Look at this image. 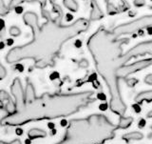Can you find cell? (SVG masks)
<instances>
[{
    "label": "cell",
    "mask_w": 152,
    "mask_h": 144,
    "mask_svg": "<svg viewBox=\"0 0 152 144\" xmlns=\"http://www.w3.org/2000/svg\"><path fill=\"white\" fill-rule=\"evenodd\" d=\"M151 101H152V90L141 92L135 97V102L138 105L144 102H151Z\"/></svg>",
    "instance_id": "9c48e42d"
},
{
    "label": "cell",
    "mask_w": 152,
    "mask_h": 144,
    "mask_svg": "<svg viewBox=\"0 0 152 144\" xmlns=\"http://www.w3.org/2000/svg\"><path fill=\"white\" fill-rule=\"evenodd\" d=\"M151 129H152V125H151Z\"/></svg>",
    "instance_id": "4316f807"
},
{
    "label": "cell",
    "mask_w": 152,
    "mask_h": 144,
    "mask_svg": "<svg viewBox=\"0 0 152 144\" xmlns=\"http://www.w3.org/2000/svg\"><path fill=\"white\" fill-rule=\"evenodd\" d=\"M11 92L14 98L16 110L20 109L25 103V90L23 89L22 83L19 78H15L11 86Z\"/></svg>",
    "instance_id": "ba28073f"
},
{
    "label": "cell",
    "mask_w": 152,
    "mask_h": 144,
    "mask_svg": "<svg viewBox=\"0 0 152 144\" xmlns=\"http://www.w3.org/2000/svg\"><path fill=\"white\" fill-rule=\"evenodd\" d=\"M9 32H10V35H11L12 36H15V37H16V36H18V35H20L21 31L19 30V28H17V27H15V26H12V27L10 28Z\"/></svg>",
    "instance_id": "e0dca14e"
},
{
    "label": "cell",
    "mask_w": 152,
    "mask_h": 144,
    "mask_svg": "<svg viewBox=\"0 0 152 144\" xmlns=\"http://www.w3.org/2000/svg\"><path fill=\"white\" fill-rule=\"evenodd\" d=\"M63 4L66 9H69L71 12L78 11L79 5L76 2V0H63Z\"/></svg>",
    "instance_id": "9a60e30c"
},
{
    "label": "cell",
    "mask_w": 152,
    "mask_h": 144,
    "mask_svg": "<svg viewBox=\"0 0 152 144\" xmlns=\"http://www.w3.org/2000/svg\"><path fill=\"white\" fill-rule=\"evenodd\" d=\"M138 80L136 78H131V79H126V84L129 87H134V86L137 84Z\"/></svg>",
    "instance_id": "ffe728a7"
},
{
    "label": "cell",
    "mask_w": 152,
    "mask_h": 144,
    "mask_svg": "<svg viewBox=\"0 0 152 144\" xmlns=\"http://www.w3.org/2000/svg\"><path fill=\"white\" fill-rule=\"evenodd\" d=\"M6 75H7V70L1 64V62H0V80L4 79L5 78H6Z\"/></svg>",
    "instance_id": "ac0fdd59"
},
{
    "label": "cell",
    "mask_w": 152,
    "mask_h": 144,
    "mask_svg": "<svg viewBox=\"0 0 152 144\" xmlns=\"http://www.w3.org/2000/svg\"><path fill=\"white\" fill-rule=\"evenodd\" d=\"M133 3L136 7H142L145 5V0H133Z\"/></svg>",
    "instance_id": "7402d4cb"
},
{
    "label": "cell",
    "mask_w": 152,
    "mask_h": 144,
    "mask_svg": "<svg viewBox=\"0 0 152 144\" xmlns=\"http://www.w3.org/2000/svg\"><path fill=\"white\" fill-rule=\"evenodd\" d=\"M138 125H139V124H138ZM145 126V120L144 119H142L141 120V123H140V125H139V127H144Z\"/></svg>",
    "instance_id": "cb8c5ba5"
},
{
    "label": "cell",
    "mask_w": 152,
    "mask_h": 144,
    "mask_svg": "<svg viewBox=\"0 0 152 144\" xmlns=\"http://www.w3.org/2000/svg\"><path fill=\"white\" fill-rule=\"evenodd\" d=\"M118 125L102 114L69 121L63 138L55 144H104L115 137Z\"/></svg>",
    "instance_id": "277c9868"
},
{
    "label": "cell",
    "mask_w": 152,
    "mask_h": 144,
    "mask_svg": "<svg viewBox=\"0 0 152 144\" xmlns=\"http://www.w3.org/2000/svg\"><path fill=\"white\" fill-rule=\"evenodd\" d=\"M133 122V117H120L119 118V122H118V128L119 129H126L129 127Z\"/></svg>",
    "instance_id": "5bb4252c"
},
{
    "label": "cell",
    "mask_w": 152,
    "mask_h": 144,
    "mask_svg": "<svg viewBox=\"0 0 152 144\" xmlns=\"http://www.w3.org/2000/svg\"><path fill=\"white\" fill-rule=\"evenodd\" d=\"M145 55H152V40L145 41L135 45L133 48L128 50L125 54H122L121 61L125 65V63L130 60L133 57Z\"/></svg>",
    "instance_id": "8992f818"
},
{
    "label": "cell",
    "mask_w": 152,
    "mask_h": 144,
    "mask_svg": "<svg viewBox=\"0 0 152 144\" xmlns=\"http://www.w3.org/2000/svg\"><path fill=\"white\" fill-rule=\"evenodd\" d=\"M151 26H152V14H149V16H142L133 21L117 26L116 28H114L112 30L111 35L115 38H117L121 35L134 33L138 31H141L142 29L148 28Z\"/></svg>",
    "instance_id": "5b68a950"
},
{
    "label": "cell",
    "mask_w": 152,
    "mask_h": 144,
    "mask_svg": "<svg viewBox=\"0 0 152 144\" xmlns=\"http://www.w3.org/2000/svg\"><path fill=\"white\" fill-rule=\"evenodd\" d=\"M88 49L95 61L98 73L106 82L110 94L109 108L119 117H124L126 111V105L122 98L119 87L117 70L124 64L121 61V46L115 41L111 32L104 29L99 30L89 38Z\"/></svg>",
    "instance_id": "3957f363"
},
{
    "label": "cell",
    "mask_w": 152,
    "mask_h": 144,
    "mask_svg": "<svg viewBox=\"0 0 152 144\" xmlns=\"http://www.w3.org/2000/svg\"><path fill=\"white\" fill-rule=\"evenodd\" d=\"M144 137V135L141 132H131V133H127L125 134L122 138L124 140H126L127 142L129 141H133V140H141Z\"/></svg>",
    "instance_id": "7c38bea8"
},
{
    "label": "cell",
    "mask_w": 152,
    "mask_h": 144,
    "mask_svg": "<svg viewBox=\"0 0 152 144\" xmlns=\"http://www.w3.org/2000/svg\"><path fill=\"white\" fill-rule=\"evenodd\" d=\"M93 95L92 91L73 94H44L41 97L26 100L20 109L4 117L0 123L4 126H22L30 122L69 117L93 102Z\"/></svg>",
    "instance_id": "7a4b0ae2"
},
{
    "label": "cell",
    "mask_w": 152,
    "mask_h": 144,
    "mask_svg": "<svg viewBox=\"0 0 152 144\" xmlns=\"http://www.w3.org/2000/svg\"><path fill=\"white\" fill-rule=\"evenodd\" d=\"M23 20L31 29L32 38L26 44L10 50L6 60L8 63H16L24 59H32L38 68L51 65L65 43L88 27V21L84 18L71 25L63 26L54 21H48L40 27L37 16L31 12L24 14Z\"/></svg>",
    "instance_id": "6da1fadb"
},
{
    "label": "cell",
    "mask_w": 152,
    "mask_h": 144,
    "mask_svg": "<svg viewBox=\"0 0 152 144\" xmlns=\"http://www.w3.org/2000/svg\"><path fill=\"white\" fill-rule=\"evenodd\" d=\"M88 64V62H86V63H85V62H83V63H80V67H87Z\"/></svg>",
    "instance_id": "d4e9b609"
},
{
    "label": "cell",
    "mask_w": 152,
    "mask_h": 144,
    "mask_svg": "<svg viewBox=\"0 0 152 144\" xmlns=\"http://www.w3.org/2000/svg\"><path fill=\"white\" fill-rule=\"evenodd\" d=\"M0 144H22V142H21L20 140H18V138H16V140H13L10 141V142H6V141L0 140Z\"/></svg>",
    "instance_id": "44dd1931"
},
{
    "label": "cell",
    "mask_w": 152,
    "mask_h": 144,
    "mask_svg": "<svg viewBox=\"0 0 152 144\" xmlns=\"http://www.w3.org/2000/svg\"><path fill=\"white\" fill-rule=\"evenodd\" d=\"M147 117H148V118H152V110H151V111L148 113V114H147V116H146Z\"/></svg>",
    "instance_id": "484cf974"
},
{
    "label": "cell",
    "mask_w": 152,
    "mask_h": 144,
    "mask_svg": "<svg viewBox=\"0 0 152 144\" xmlns=\"http://www.w3.org/2000/svg\"><path fill=\"white\" fill-rule=\"evenodd\" d=\"M151 1H152V0H151Z\"/></svg>",
    "instance_id": "83f0119b"
},
{
    "label": "cell",
    "mask_w": 152,
    "mask_h": 144,
    "mask_svg": "<svg viewBox=\"0 0 152 144\" xmlns=\"http://www.w3.org/2000/svg\"><path fill=\"white\" fill-rule=\"evenodd\" d=\"M5 32H6V27H5V23L2 19H0V37H3Z\"/></svg>",
    "instance_id": "d6986e66"
},
{
    "label": "cell",
    "mask_w": 152,
    "mask_h": 144,
    "mask_svg": "<svg viewBox=\"0 0 152 144\" xmlns=\"http://www.w3.org/2000/svg\"><path fill=\"white\" fill-rule=\"evenodd\" d=\"M152 65V58H147V59H142L140 61L134 62V63L129 64V65H123L117 70V78H126L128 75H130L137 72L142 71L147 67Z\"/></svg>",
    "instance_id": "52a82bcc"
},
{
    "label": "cell",
    "mask_w": 152,
    "mask_h": 144,
    "mask_svg": "<svg viewBox=\"0 0 152 144\" xmlns=\"http://www.w3.org/2000/svg\"><path fill=\"white\" fill-rule=\"evenodd\" d=\"M11 11V9H10L8 6H6V4H5L4 0H0V16H7V14L10 13Z\"/></svg>",
    "instance_id": "2e32d148"
},
{
    "label": "cell",
    "mask_w": 152,
    "mask_h": 144,
    "mask_svg": "<svg viewBox=\"0 0 152 144\" xmlns=\"http://www.w3.org/2000/svg\"><path fill=\"white\" fill-rule=\"evenodd\" d=\"M50 1H54V0H50ZM31 2H38L40 3L41 5H45L47 0H11V2L9 4V8L10 9H12V8H15L18 5H20L22 3H31Z\"/></svg>",
    "instance_id": "4fadbf2b"
},
{
    "label": "cell",
    "mask_w": 152,
    "mask_h": 144,
    "mask_svg": "<svg viewBox=\"0 0 152 144\" xmlns=\"http://www.w3.org/2000/svg\"><path fill=\"white\" fill-rule=\"evenodd\" d=\"M145 82L148 85H152V75H147L145 78Z\"/></svg>",
    "instance_id": "603a6c76"
},
{
    "label": "cell",
    "mask_w": 152,
    "mask_h": 144,
    "mask_svg": "<svg viewBox=\"0 0 152 144\" xmlns=\"http://www.w3.org/2000/svg\"><path fill=\"white\" fill-rule=\"evenodd\" d=\"M103 16V13L99 8L97 2L95 0L91 1V13H90V19L91 20H97Z\"/></svg>",
    "instance_id": "8fae6325"
},
{
    "label": "cell",
    "mask_w": 152,
    "mask_h": 144,
    "mask_svg": "<svg viewBox=\"0 0 152 144\" xmlns=\"http://www.w3.org/2000/svg\"><path fill=\"white\" fill-rule=\"evenodd\" d=\"M47 137V132L39 128H32L28 132V140H36V138H44Z\"/></svg>",
    "instance_id": "30bf717a"
}]
</instances>
